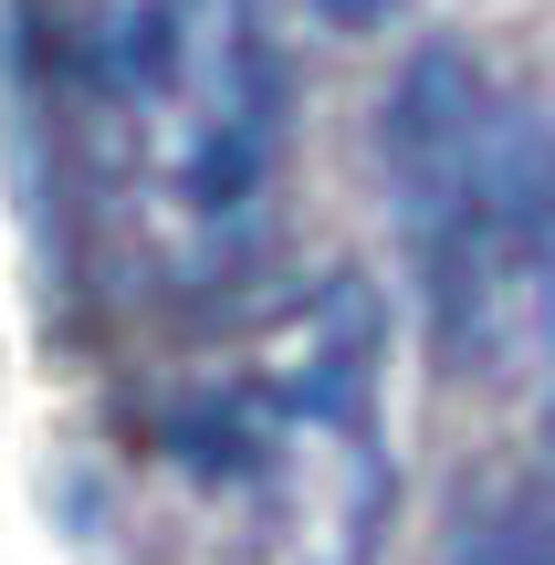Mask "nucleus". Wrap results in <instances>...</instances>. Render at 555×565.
<instances>
[{"instance_id":"1","label":"nucleus","mask_w":555,"mask_h":565,"mask_svg":"<svg viewBox=\"0 0 555 565\" xmlns=\"http://www.w3.org/2000/svg\"><path fill=\"white\" fill-rule=\"evenodd\" d=\"M377 503V315L356 282L147 377L74 461L95 565H356Z\"/></svg>"},{"instance_id":"2","label":"nucleus","mask_w":555,"mask_h":565,"mask_svg":"<svg viewBox=\"0 0 555 565\" xmlns=\"http://www.w3.org/2000/svg\"><path fill=\"white\" fill-rule=\"evenodd\" d=\"M63 137L95 231L147 282H231L263 242L284 147V74L252 0H74Z\"/></svg>"},{"instance_id":"3","label":"nucleus","mask_w":555,"mask_h":565,"mask_svg":"<svg viewBox=\"0 0 555 565\" xmlns=\"http://www.w3.org/2000/svg\"><path fill=\"white\" fill-rule=\"evenodd\" d=\"M388 189L430 294L440 356L503 366L555 294V158L545 126L472 53H419L388 95Z\"/></svg>"},{"instance_id":"4","label":"nucleus","mask_w":555,"mask_h":565,"mask_svg":"<svg viewBox=\"0 0 555 565\" xmlns=\"http://www.w3.org/2000/svg\"><path fill=\"white\" fill-rule=\"evenodd\" d=\"M440 565H555V492H503L451 534Z\"/></svg>"},{"instance_id":"5","label":"nucleus","mask_w":555,"mask_h":565,"mask_svg":"<svg viewBox=\"0 0 555 565\" xmlns=\"http://www.w3.org/2000/svg\"><path fill=\"white\" fill-rule=\"evenodd\" d=\"M314 11H325V21H346V32H367V21H388L398 0H314Z\"/></svg>"}]
</instances>
